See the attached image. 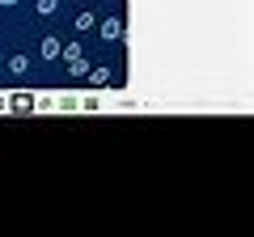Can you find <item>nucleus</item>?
Returning a JSON list of instances; mask_svg holds the SVG:
<instances>
[{"mask_svg":"<svg viewBox=\"0 0 254 237\" xmlns=\"http://www.w3.org/2000/svg\"><path fill=\"white\" fill-rule=\"evenodd\" d=\"M13 4H17V0H0V9H13Z\"/></svg>","mask_w":254,"mask_h":237,"instance_id":"10","label":"nucleus"},{"mask_svg":"<svg viewBox=\"0 0 254 237\" xmlns=\"http://www.w3.org/2000/svg\"><path fill=\"white\" fill-rule=\"evenodd\" d=\"M81 55H85L81 43H64V47H60V59H64V64H72V59H81Z\"/></svg>","mask_w":254,"mask_h":237,"instance_id":"3","label":"nucleus"},{"mask_svg":"<svg viewBox=\"0 0 254 237\" xmlns=\"http://www.w3.org/2000/svg\"><path fill=\"white\" fill-rule=\"evenodd\" d=\"M60 4H64V0H34V9L43 13V17H51V13L60 9Z\"/></svg>","mask_w":254,"mask_h":237,"instance_id":"6","label":"nucleus"},{"mask_svg":"<svg viewBox=\"0 0 254 237\" xmlns=\"http://www.w3.org/2000/svg\"><path fill=\"white\" fill-rule=\"evenodd\" d=\"M68 72H72V76H85V72H89V64H85V55H81V59H72V64H68Z\"/></svg>","mask_w":254,"mask_h":237,"instance_id":"8","label":"nucleus"},{"mask_svg":"<svg viewBox=\"0 0 254 237\" xmlns=\"http://www.w3.org/2000/svg\"><path fill=\"white\" fill-rule=\"evenodd\" d=\"M30 106H34V102H30L26 93H17V98H13V110H30Z\"/></svg>","mask_w":254,"mask_h":237,"instance_id":"9","label":"nucleus"},{"mask_svg":"<svg viewBox=\"0 0 254 237\" xmlns=\"http://www.w3.org/2000/svg\"><path fill=\"white\" fill-rule=\"evenodd\" d=\"M85 76H89V85H93V89L110 85V72H106V68H93V64H89V72H85Z\"/></svg>","mask_w":254,"mask_h":237,"instance_id":"4","label":"nucleus"},{"mask_svg":"<svg viewBox=\"0 0 254 237\" xmlns=\"http://www.w3.org/2000/svg\"><path fill=\"white\" fill-rule=\"evenodd\" d=\"M76 30H81V34H85V30H93V13H89V9L76 13Z\"/></svg>","mask_w":254,"mask_h":237,"instance_id":"7","label":"nucleus"},{"mask_svg":"<svg viewBox=\"0 0 254 237\" xmlns=\"http://www.w3.org/2000/svg\"><path fill=\"white\" fill-rule=\"evenodd\" d=\"M98 30H102V38H106V43H119V38H123V21H119V17H106Z\"/></svg>","mask_w":254,"mask_h":237,"instance_id":"2","label":"nucleus"},{"mask_svg":"<svg viewBox=\"0 0 254 237\" xmlns=\"http://www.w3.org/2000/svg\"><path fill=\"white\" fill-rule=\"evenodd\" d=\"M9 72L13 76H26L30 72V55H13V59H9Z\"/></svg>","mask_w":254,"mask_h":237,"instance_id":"5","label":"nucleus"},{"mask_svg":"<svg viewBox=\"0 0 254 237\" xmlns=\"http://www.w3.org/2000/svg\"><path fill=\"white\" fill-rule=\"evenodd\" d=\"M60 34H43V43H38V55H43V59H60Z\"/></svg>","mask_w":254,"mask_h":237,"instance_id":"1","label":"nucleus"}]
</instances>
